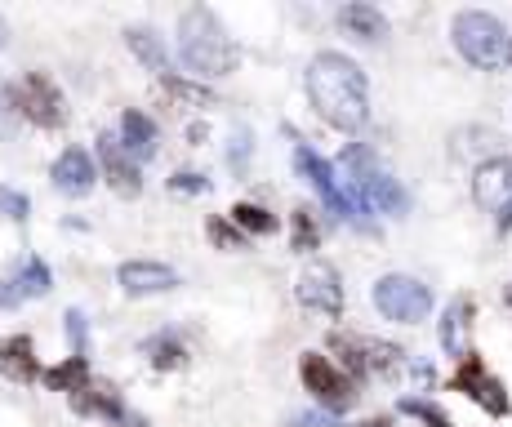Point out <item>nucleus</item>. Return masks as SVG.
I'll return each mask as SVG.
<instances>
[{
  "label": "nucleus",
  "instance_id": "f257e3e1",
  "mask_svg": "<svg viewBox=\"0 0 512 427\" xmlns=\"http://www.w3.org/2000/svg\"><path fill=\"white\" fill-rule=\"evenodd\" d=\"M303 85H308V103L317 107V116L334 129H343V134H352V129H361L370 121V89H366V72H361L357 63H352L348 54H317L308 63V76H303Z\"/></svg>",
  "mask_w": 512,
  "mask_h": 427
},
{
  "label": "nucleus",
  "instance_id": "f03ea898",
  "mask_svg": "<svg viewBox=\"0 0 512 427\" xmlns=\"http://www.w3.org/2000/svg\"><path fill=\"white\" fill-rule=\"evenodd\" d=\"M179 54L201 76H228L241 63V49H236V41L223 32V23L205 5H192L179 18Z\"/></svg>",
  "mask_w": 512,
  "mask_h": 427
},
{
  "label": "nucleus",
  "instance_id": "7ed1b4c3",
  "mask_svg": "<svg viewBox=\"0 0 512 427\" xmlns=\"http://www.w3.org/2000/svg\"><path fill=\"white\" fill-rule=\"evenodd\" d=\"M450 36H455L459 54H464L472 67H481V72H504V67L512 63L508 27L499 23L495 14H486V9H464V14H455Z\"/></svg>",
  "mask_w": 512,
  "mask_h": 427
},
{
  "label": "nucleus",
  "instance_id": "20e7f679",
  "mask_svg": "<svg viewBox=\"0 0 512 427\" xmlns=\"http://www.w3.org/2000/svg\"><path fill=\"white\" fill-rule=\"evenodd\" d=\"M343 170L352 174V201H357L366 214L370 210H379V214H406L410 210L406 187H401L388 170H379L370 147L352 143L348 152H343Z\"/></svg>",
  "mask_w": 512,
  "mask_h": 427
},
{
  "label": "nucleus",
  "instance_id": "39448f33",
  "mask_svg": "<svg viewBox=\"0 0 512 427\" xmlns=\"http://www.w3.org/2000/svg\"><path fill=\"white\" fill-rule=\"evenodd\" d=\"M374 307H379V316H388V321L415 325L432 312V290L423 281H415V276L388 272L374 281Z\"/></svg>",
  "mask_w": 512,
  "mask_h": 427
},
{
  "label": "nucleus",
  "instance_id": "423d86ee",
  "mask_svg": "<svg viewBox=\"0 0 512 427\" xmlns=\"http://www.w3.org/2000/svg\"><path fill=\"white\" fill-rule=\"evenodd\" d=\"M472 201L486 214H495L499 236L512 232V156H490L472 174Z\"/></svg>",
  "mask_w": 512,
  "mask_h": 427
},
{
  "label": "nucleus",
  "instance_id": "0eeeda50",
  "mask_svg": "<svg viewBox=\"0 0 512 427\" xmlns=\"http://www.w3.org/2000/svg\"><path fill=\"white\" fill-rule=\"evenodd\" d=\"M294 165H299V174L308 178L312 187H317V196L330 205L334 214L348 218V223L370 227V223H366V210H361V205L352 201V192H343V187H339V178H334V165H330V161H321V156L312 152L308 143H294Z\"/></svg>",
  "mask_w": 512,
  "mask_h": 427
},
{
  "label": "nucleus",
  "instance_id": "6e6552de",
  "mask_svg": "<svg viewBox=\"0 0 512 427\" xmlns=\"http://www.w3.org/2000/svg\"><path fill=\"white\" fill-rule=\"evenodd\" d=\"M450 387H455V392H464L468 401H472V405H481L486 414H495V419H504V414H512L508 387L486 370V361H481L477 352H468L464 361H459V370H455V379H450Z\"/></svg>",
  "mask_w": 512,
  "mask_h": 427
},
{
  "label": "nucleus",
  "instance_id": "1a4fd4ad",
  "mask_svg": "<svg viewBox=\"0 0 512 427\" xmlns=\"http://www.w3.org/2000/svg\"><path fill=\"white\" fill-rule=\"evenodd\" d=\"M299 379H303V387H308V392L317 396V401L326 405L330 414H343V410L352 405V379L330 361V356H321V352H303V361H299Z\"/></svg>",
  "mask_w": 512,
  "mask_h": 427
},
{
  "label": "nucleus",
  "instance_id": "9d476101",
  "mask_svg": "<svg viewBox=\"0 0 512 427\" xmlns=\"http://www.w3.org/2000/svg\"><path fill=\"white\" fill-rule=\"evenodd\" d=\"M14 94H18V112H23L32 125H41V129L67 125V98L58 94V85L49 81V76L32 72L23 85L14 89Z\"/></svg>",
  "mask_w": 512,
  "mask_h": 427
},
{
  "label": "nucleus",
  "instance_id": "9b49d317",
  "mask_svg": "<svg viewBox=\"0 0 512 427\" xmlns=\"http://www.w3.org/2000/svg\"><path fill=\"white\" fill-rule=\"evenodd\" d=\"M294 294H299V303L317 316H339L343 312V281L330 263H312L308 272L299 276V290Z\"/></svg>",
  "mask_w": 512,
  "mask_h": 427
},
{
  "label": "nucleus",
  "instance_id": "f8f14e48",
  "mask_svg": "<svg viewBox=\"0 0 512 427\" xmlns=\"http://www.w3.org/2000/svg\"><path fill=\"white\" fill-rule=\"evenodd\" d=\"M116 281L130 299H147V294H170L179 285V272L170 263H156V258H130V263H121Z\"/></svg>",
  "mask_w": 512,
  "mask_h": 427
},
{
  "label": "nucleus",
  "instance_id": "ddd939ff",
  "mask_svg": "<svg viewBox=\"0 0 512 427\" xmlns=\"http://www.w3.org/2000/svg\"><path fill=\"white\" fill-rule=\"evenodd\" d=\"M98 161H103V174H107V183H112V192H116V196L134 201V196L143 192L139 161H134V156L121 147V138H112V134L98 138Z\"/></svg>",
  "mask_w": 512,
  "mask_h": 427
},
{
  "label": "nucleus",
  "instance_id": "4468645a",
  "mask_svg": "<svg viewBox=\"0 0 512 427\" xmlns=\"http://www.w3.org/2000/svg\"><path fill=\"white\" fill-rule=\"evenodd\" d=\"M49 290H54V272H49V263L27 258V263L18 267V276L0 281V307H18L27 299H45Z\"/></svg>",
  "mask_w": 512,
  "mask_h": 427
},
{
  "label": "nucleus",
  "instance_id": "2eb2a0df",
  "mask_svg": "<svg viewBox=\"0 0 512 427\" xmlns=\"http://www.w3.org/2000/svg\"><path fill=\"white\" fill-rule=\"evenodd\" d=\"M49 178H54V187L63 196H90L94 192V156L81 152V147H67L63 156L54 161V170H49Z\"/></svg>",
  "mask_w": 512,
  "mask_h": 427
},
{
  "label": "nucleus",
  "instance_id": "dca6fc26",
  "mask_svg": "<svg viewBox=\"0 0 512 427\" xmlns=\"http://www.w3.org/2000/svg\"><path fill=\"white\" fill-rule=\"evenodd\" d=\"M72 410L76 414H94V419H107V423H134L130 410L121 405V396L112 392V387H76L72 392Z\"/></svg>",
  "mask_w": 512,
  "mask_h": 427
},
{
  "label": "nucleus",
  "instance_id": "f3484780",
  "mask_svg": "<svg viewBox=\"0 0 512 427\" xmlns=\"http://www.w3.org/2000/svg\"><path fill=\"white\" fill-rule=\"evenodd\" d=\"M339 27L352 36V41H366V45H379L383 36H388V18H383L374 5H361V0L339 9Z\"/></svg>",
  "mask_w": 512,
  "mask_h": 427
},
{
  "label": "nucleus",
  "instance_id": "a211bd4d",
  "mask_svg": "<svg viewBox=\"0 0 512 427\" xmlns=\"http://www.w3.org/2000/svg\"><path fill=\"white\" fill-rule=\"evenodd\" d=\"M121 147L134 161H152L156 156V125L143 112H125L121 116Z\"/></svg>",
  "mask_w": 512,
  "mask_h": 427
},
{
  "label": "nucleus",
  "instance_id": "6ab92c4d",
  "mask_svg": "<svg viewBox=\"0 0 512 427\" xmlns=\"http://www.w3.org/2000/svg\"><path fill=\"white\" fill-rule=\"evenodd\" d=\"M0 370H5L9 379H18V383L41 379V365H36V356H32V339H27V334H18V339L0 343Z\"/></svg>",
  "mask_w": 512,
  "mask_h": 427
},
{
  "label": "nucleus",
  "instance_id": "aec40b11",
  "mask_svg": "<svg viewBox=\"0 0 512 427\" xmlns=\"http://www.w3.org/2000/svg\"><path fill=\"white\" fill-rule=\"evenodd\" d=\"M468 325H472V299H455L446 307V316H441V347L450 356H459V361L468 356V343H464Z\"/></svg>",
  "mask_w": 512,
  "mask_h": 427
},
{
  "label": "nucleus",
  "instance_id": "412c9836",
  "mask_svg": "<svg viewBox=\"0 0 512 427\" xmlns=\"http://www.w3.org/2000/svg\"><path fill=\"white\" fill-rule=\"evenodd\" d=\"M41 379H45V387H54V392H76V387H85V379H90V361H85V356H67L63 365H49Z\"/></svg>",
  "mask_w": 512,
  "mask_h": 427
},
{
  "label": "nucleus",
  "instance_id": "4be33fe9",
  "mask_svg": "<svg viewBox=\"0 0 512 427\" xmlns=\"http://www.w3.org/2000/svg\"><path fill=\"white\" fill-rule=\"evenodd\" d=\"M125 41H130V49H134V58H139V63H147L152 72H165V45H161V36H156L152 27H130V32H125Z\"/></svg>",
  "mask_w": 512,
  "mask_h": 427
},
{
  "label": "nucleus",
  "instance_id": "5701e85b",
  "mask_svg": "<svg viewBox=\"0 0 512 427\" xmlns=\"http://www.w3.org/2000/svg\"><path fill=\"white\" fill-rule=\"evenodd\" d=\"M161 89L174 98V103H187V107H196V112H205V107H214V94L205 85H192V81H183V76H174V72H161Z\"/></svg>",
  "mask_w": 512,
  "mask_h": 427
},
{
  "label": "nucleus",
  "instance_id": "b1692460",
  "mask_svg": "<svg viewBox=\"0 0 512 427\" xmlns=\"http://www.w3.org/2000/svg\"><path fill=\"white\" fill-rule=\"evenodd\" d=\"M232 223H236V232H241V236H272V232H277V214H268L263 205H250V201L236 205Z\"/></svg>",
  "mask_w": 512,
  "mask_h": 427
},
{
  "label": "nucleus",
  "instance_id": "393cba45",
  "mask_svg": "<svg viewBox=\"0 0 512 427\" xmlns=\"http://www.w3.org/2000/svg\"><path fill=\"white\" fill-rule=\"evenodd\" d=\"M147 356H152V365L156 370H179V365L187 361V352H183V343L174 339V334H161V339H152L143 347Z\"/></svg>",
  "mask_w": 512,
  "mask_h": 427
},
{
  "label": "nucleus",
  "instance_id": "a878e982",
  "mask_svg": "<svg viewBox=\"0 0 512 427\" xmlns=\"http://www.w3.org/2000/svg\"><path fill=\"white\" fill-rule=\"evenodd\" d=\"M294 250L299 254H308V250H317L321 245V232H317V218H312V210H294Z\"/></svg>",
  "mask_w": 512,
  "mask_h": 427
},
{
  "label": "nucleus",
  "instance_id": "bb28decb",
  "mask_svg": "<svg viewBox=\"0 0 512 427\" xmlns=\"http://www.w3.org/2000/svg\"><path fill=\"white\" fill-rule=\"evenodd\" d=\"M401 414H410V419H419L428 427H450L446 414H441L432 401H419V396H406V401H401Z\"/></svg>",
  "mask_w": 512,
  "mask_h": 427
},
{
  "label": "nucleus",
  "instance_id": "cd10ccee",
  "mask_svg": "<svg viewBox=\"0 0 512 427\" xmlns=\"http://www.w3.org/2000/svg\"><path fill=\"white\" fill-rule=\"evenodd\" d=\"M23 121V112H18V94L9 85H0V138H9Z\"/></svg>",
  "mask_w": 512,
  "mask_h": 427
},
{
  "label": "nucleus",
  "instance_id": "c85d7f7f",
  "mask_svg": "<svg viewBox=\"0 0 512 427\" xmlns=\"http://www.w3.org/2000/svg\"><path fill=\"white\" fill-rule=\"evenodd\" d=\"M205 232H210V241L223 245V250H245V236L236 232L228 218H210V223H205Z\"/></svg>",
  "mask_w": 512,
  "mask_h": 427
},
{
  "label": "nucleus",
  "instance_id": "c756f323",
  "mask_svg": "<svg viewBox=\"0 0 512 427\" xmlns=\"http://www.w3.org/2000/svg\"><path fill=\"white\" fill-rule=\"evenodd\" d=\"M63 321H67V343H72V356H85V352H90V325H85V316L72 307Z\"/></svg>",
  "mask_w": 512,
  "mask_h": 427
},
{
  "label": "nucleus",
  "instance_id": "7c9ffc66",
  "mask_svg": "<svg viewBox=\"0 0 512 427\" xmlns=\"http://www.w3.org/2000/svg\"><path fill=\"white\" fill-rule=\"evenodd\" d=\"M0 210H5L14 223H27V214H32V205H27V196L18 192V187H0Z\"/></svg>",
  "mask_w": 512,
  "mask_h": 427
},
{
  "label": "nucleus",
  "instance_id": "2f4dec72",
  "mask_svg": "<svg viewBox=\"0 0 512 427\" xmlns=\"http://www.w3.org/2000/svg\"><path fill=\"white\" fill-rule=\"evenodd\" d=\"M170 192H187V196H196V192H210V183H205L201 174H174V178H170Z\"/></svg>",
  "mask_w": 512,
  "mask_h": 427
},
{
  "label": "nucleus",
  "instance_id": "473e14b6",
  "mask_svg": "<svg viewBox=\"0 0 512 427\" xmlns=\"http://www.w3.org/2000/svg\"><path fill=\"white\" fill-rule=\"evenodd\" d=\"M330 427H343V423H330ZM357 427H388L383 419H370V423H357Z\"/></svg>",
  "mask_w": 512,
  "mask_h": 427
},
{
  "label": "nucleus",
  "instance_id": "72a5a7b5",
  "mask_svg": "<svg viewBox=\"0 0 512 427\" xmlns=\"http://www.w3.org/2000/svg\"><path fill=\"white\" fill-rule=\"evenodd\" d=\"M5 41H9V27H5V18H0V49H5Z\"/></svg>",
  "mask_w": 512,
  "mask_h": 427
},
{
  "label": "nucleus",
  "instance_id": "f704fd0d",
  "mask_svg": "<svg viewBox=\"0 0 512 427\" xmlns=\"http://www.w3.org/2000/svg\"><path fill=\"white\" fill-rule=\"evenodd\" d=\"M504 303H508V307H512V285H508V290H504Z\"/></svg>",
  "mask_w": 512,
  "mask_h": 427
}]
</instances>
